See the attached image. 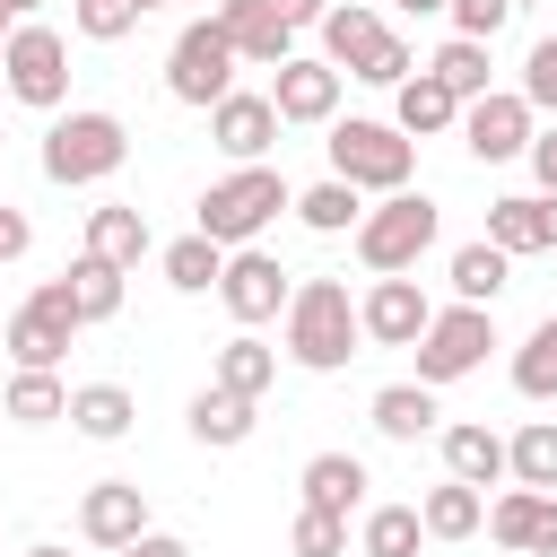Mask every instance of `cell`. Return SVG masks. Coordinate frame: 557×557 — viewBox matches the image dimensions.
Here are the masks:
<instances>
[{
	"mask_svg": "<svg viewBox=\"0 0 557 557\" xmlns=\"http://www.w3.org/2000/svg\"><path fill=\"white\" fill-rule=\"evenodd\" d=\"M444 9H453V26H461L470 44H487V35L513 17V0H444Z\"/></svg>",
	"mask_w": 557,
	"mask_h": 557,
	"instance_id": "obj_41",
	"label": "cell"
},
{
	"mask_svg": "<svg viewBox=\"0 0 557 557\" xmlns=\"http://www.w3.org/2000/svg\"><path fill=\"white\" fill-rule=\"evenodd\" d=\"M296 557H348V522H331V513H296Z\"/></svg>",
	"mask_w": 557,
	"mask_h": 557,
	"instance_id": "obj_40",
	"label": "cell"
},
{
	"mask_svg": "<svg viewBox=\"0 0 557 557\" xmlns=\"http://www.w3.org/2000/svg\"><path fill=\"white\" fill-rule=\"evenodd\" d=\"M26 557H70V548H26Z\"/></svg>",
	"mask_w": 557,
	"mask_h": 557,
	"instance_id": "obj_49",
	"label": "cell"
},
{
	"mask_svg": "<svg viewBox=\"0 0 557 557\" xmlns=\"http://www.w3.org/2000/svg\"><path fill=\"white\" fill-rule=\"evenodd\" d=\"M331 104H339V70L331 61H278V87H270V113L278 122H331Z\"/></svg>",
	"mask_w": 557,
	"mask_h": 557,
	"instance_id": "obj_17",
	"label": "cell"
},
{
	"mask_svg": "<svg viewBox=\"0 0 557 557\" xmlns=\"http://www.w3.org/2000/svg\"><path fill=\"white\" fill-rule=\"evenodd\" d=\"M278 209H287V174H278V165H244V174L209 183V200H200V235H209L218 252H226V244L244 252Z\"/></svg>",
	"mask_w": 557,
	"mask_h": 557,
	"instance_id": "obj_2",
	"label": "cell"
},
{
	"mask_svg": "<svg viewBox=\"0 0 557 557\" xmlns=\"http://www.w3.org/2000/svg\"><path fill=\"white\" fill-rule=\"evenodd\" d=\"M26 244H35V226H26V218H17V209H0V261H17V252H26Z\"/></svg>",
	"mask_w": 557,
	"mask_h": 557,
	"instance_id": "obj_44",
	"label": "cell"
},
{
	"mask_svg": "<svg viewBox=\"0 0 557 557\" xmlns=\"http://www.w3.org/2000/svg\"><path fill=\"white\" fill-rule=\"evenodd\" d=\"M9 418H17V426H52V418H70V392H61L52 374H26V366H17V383H9Z\"/></svg>",
	"mask_w": 557,
	"mask_h": 557,
	"instance_id": "obj_36",
	"label": "cell"
},
{
	"mask_svg": "<svg viewBox=\"0 0 557 557\" xmlns=\"http://www.w3.org/2000/svg\"><path fill=\"white\" fill-rule=\"evenodd\" d=\"M531 174H540V191H557V131H531Z\"/></svg>",
	"mask_w": 557,
	"mask_h": 557,
	"instance_id": "obj_43",
	"label": "cell"
},
{
	"mask_svg": "<svg viewBox=\"0 0 557 557\" xmlns=\"http://www.w3.org/2000/svg\"><path fill=\"white\" fill-rule=\"evenodd\" d=\"M374 44H383L374 9H357V0H348V9H331V17H322V61H331V70H348V78H357V70L374 61Z\"/></svg>",
	"mask_w": 557,
	"mask_h": 557,
	"instance_id": "obj_22",
	"label": "cell"
},
{
	"mask_svg": "<svg viewBox=\"0 0 557 557\" xmlns=\"http://www.w3.org/2000/svg\"><path fill=\"white\" fill-rule=\"evenodd\" d=\"M496 287H505V252L496 244H461L453 252V296L461 305H496Z\"/></svg>",
	"mask_w": 557,
	"mask_h": 557,
	"instance_id": "obj_34",
	"label": "cell"
},
{
	"mask_svg": "<svg viewBox=\"0 0 557 557\" xmlns=\"http://www.w3.org/2000/svg\"><path fill=\"white\" fill-rule=\"evenodd\" d=\"M513 392L522 400H557V313L513 348Z\"/></svg>",
	"mask_w": 557,
	"mask_h": 557,
	"instance_id": "obj_31",
	"label": "cell"
},
{
	"mask_svg": "<svg viewBox=\"0 0 557 557\" xmlns=\"http://www.w3.org/2000/svg\"><path fill=\"white\" fill-rule=\"evenodd\" d=\"M165 87H174V104H218V96H235V52H226V35H218L209 17H191V26L174 35Z\"/></svg>",
	"mask_w": 557,
	"mask_h": 557,
	"instance_id": "obj_7",
	"label": "cell"
},
{
	"mask_svg": "<svg viewBox=\"0 0 557 557\" xmlns=\"http://www.w3.org/2000/svg\"><path fill=\"white\" fill-rule=\"evenodd\" d=\"M148 9H165V0H148Z\"/></svg>",
	"mask_w": 557,
	"mask_h": 557,
	"instance_id": "obj_51",
	"label": "cell"
},
{
	"mask_svg": "<svg viewBox=\"0 0 557 557\" xmlns=\"http://www.w3.org/2000/svg\"><path fill=\"white\" fill-rule=\"evenodd\" d=\"M218 296H226V313H235V322H270L296 287H287V270H278L270 252H252V244H244V252L218 270Z\"/></svg>",
	"mask_w": 557,
	"mask_h": 557,
	"instance_id": "obj_12",
	"label": "cell"
},
{
	"mask_svg": "<svg viewBox=\"0 0 557 557\" xmlns=\"http://www.w3.org/2000/svg\"><path fill=\"white\" fill-rule=\"evenodd\" d=\"M113 557H191V548H183V540H165V531H139V540H131V548H113Z\"/></svg>",
	"mask_w": 557,
	"mask_h": 557,
	"instance_id": "obj_46",
	"label": "cell"
},
{
	"mask_svg": "<svg viewBox=\"0 0 557 557\" xmlns=\"http://www.w3.org/2000/svg\"><path fill=\"white\" fill-rule=\"evenodd\" d=\"M435 322V305H426V287L418 278H374V296L357 305V331L366 339H383V348H418V331Z\"/></svg>",
	"mask_w": 557,
	"mask_h": 557,
	"instance_id": "obj_11",
	"label": "cell"
},
{
	"mask_svg": "<svg viewBox=\"0 0 557 557\" xmlns=\"http://www.w3.org/2000/svg\"><path fill=\"white\" fill-rule=\"evenodd\" d=\"M487 531H496L505 548L557 557V496H540V487H505V496L487 505Z\"/></svg>",
	"mask_w": 557,
	"mask_h": 557,
	"instance_id": "obj_16",
	"label": "cell"
},
{
	"mask_svg": "<svg viewBox=\"0 0 557 557\" xmlns=\"http://www.w3.org/2000/svg\"><path fill=\"white\" fill-rule=\"evenodd\" d=\"M487 244L513 261V252H557V191H513V200H487Z\"/></svg>",
	"mask_w": 557,
	"mask_h": 557,
	"instance_id": "obj_14",
	"label": "cell"
},
{
	"mask_svg": "<svg viewBox=\"0 0 557 557\" xmlns=\"http://www.w3.org/2000/svg\"><path fill=\"white\" fill-rule=\"evenodd\" d=\"M435 244V200L426 191H392L383 209H366L357 218V261L374 270V278H400V270H418V252Z\"/></svg>",
	"mask_w": 557,
	"mask_h": 557,
	"instance_id": "obj_3",
	"label": "cell"
},
{
	"mask_svg": "<svg viewBox=\"0 0 557 557\" xmlns=\"http://www.w3.org/2000/svg\"><path fill=\"white\" fill-rule=\"evenodd\" d=\"M400 9H409V17H435V9H444V0H400Z\"/></svg>",
	"mask_w": 557,
	"mask_h": 557,
	"instance_id": "obj_47",
	"label": "cell"
},
{
	"mask_svg": "<svg viewBox=\"0 0 557 557\" xmlns=\"http://www.w3.org/2000/svg\"><path fill=\"white\" fill-rule=\"evenodd\" d=\"M278 9V26H322L331 17V0H270Z\"/></svg>",
	"mask_w": 557,
	"mask_h": 557,
	"instance_id": "obj_45",
	"label": "cell"
},
{
	"mask_svg": "<svg viewBox=\"0 0 557 557\" xmlns=\"http://www.w3.org/2000/svg\"><path fill=\"white\" fill-rule=\"evenodd\" d=\"M70 426L96 435V444L131 435V392H122V383H87V392H70Z\"/></svg>",
	"mask_w": 557,
	"mask_h": 557,
	"instance_id": "obj_27",
	"label": "cell"
},
{
	"mask_svg": "<svg viewBox=\"0 0 557 557\" xmlns=\"http://www.w3.org/2000/svg\"><path fill=\"white\" fill-rule=\"evenodd\" d=\"M78 531H87L96 548H131V540L148 531V496H139L131 479H104V487L78 496Z\"/></svg>",
	"mask_w": 557,
	"mask_h": 557,
	"instance_id": "obj_15",
	"label": "cell"
},
{
	"mask_svg": "<svg viewBox=\"0 0 557 557\" xmlns=\"http://www.w3.org/2000/svg\"><path fill=\"white\" fill-rule=\"evenodd\" d=\"M418 522H426V540H470V531L487 522V505H479V487H461V479H444V487H426V505H418Z\"/></svg>",
	"mask_w": 557,
	"mask_h": 557,
	"instance_id": "obj_25",
	"label": "cell"
},
{
	"mask_svg": "<svg viewBox=\"0 0 557 557\" xmlns=\"http://www.w3.org/2000/svg\"><path fill=\"white\" fill-rule=\"evenodd\" d=\"M418 540H426L418 505H374L366 513V557H418Z\"/></svg>",
	"mask_w": 557,
	"mask_h": 557,
	"instance_id": "obj_35",
	"label": "cell"
},
{
	"mask_svg": "<svg viewBox=\"0 0 557 557\" xmlns=\"http://www.w3.org/2000/svg\"><path fill=\"white\" fill-rule=\"evenodd\" d=\"M209 139H218L226 157H244V165H252V157L278 139V113H270V96H218V104H209Z\"/></svg>",
	"mask_w": 557,
	"mask_h": 557,
	"instance_id": "obj_18",
	"label": "cell"
},
{
	"mask_svg": "<svg viewBox=\"0 0 557 557\" xmlns=\"http://www.w3.org/2000/svg\"><path fill=\"white\" fill-rule=\"evenodd\" d=\"M78 339V313H70V296H61V278H44L17 313H9V357L26 366V374H52V357Z\"/></svg>",
	"mask_w": 557,
	"mask_h": 557,
	"instance_id": "obj_9",
	"label": "cell"
},
{
	"mask_svg": "<svg viewBox=\"0 0 557 557\" xmlns=\"http://www.w3.org/2000/svg\"><path fill=\"white\" fill-rule=\"evenodd\" d=\"M426 78L453 96V104H479L487 96V44H470V35H453L435 61H426Z\"/></svg>",
	"mask_w": 557,
	"mask_h": 557,
	"instance_id": "obj_24",
	"label": "cell"
},
{
	"mask_svg": "<svg viewBox=\"0 0 557 557\" xmlns=\"http://www.w3.org/2000/svg\"><path fill=\"white\" fill-rule=\"evenodd\" d=\"M505 470L522 479V487H540V496H557V418H531L513 444H505Z\"/></svg>",
	"mask_w": 557,
	"mask_h": 557,
	"instance_id": "obj_26",
	"label": "cell"
},
{
	"mask_svg": "<svg viewBox=\"0 0 557 557\" xmlns=\"http://www.w3.org/2000/svg\"><path fill=\"white\" fill-rule=\"evenodd\" d=\"M0 96H9V87H0Z\"/></svg>",
	"mask_w": 557,
	"mask_h": 557,
	"instance_id": "obj_52",
	"label": "cell"
},
{
	"mask_svg": "<svg viewBox=\"0 0 557 557\" xmlns=\"http://www.w3.org/2000/svg\"><path fill=\"white\" fill-rule=\"evenodd\" d=\"M70 17H78V35H87V44H113V35H131V26L148 17V0H78Z\"/></svg>",
	"mask_w": 557,
	"mask_h": 557,
	"instance_id": "obj_38",
	"label": "cell"
},
{
	"mask_svg": "<svg viewBox=\"0 0 557 557\" xmlns=\"http://www.w3.org/2000/svg\"><path fill=\"white\" fill-rule=\"evenodd\" d=\"M270 374H278V357H270L261 339H226V348H218V392L261 400V392H270Z\"/></svg>",
	"mask_w": 557,
	"mask_h": 557,
	"instance_id": "obj_32",
	"label": "cell"
},
{
	"mask_svg": "<svg viewBox=\"0 0 557 557\" xmlns=\"http://www.w3.org/2000/svg\"><path fill=\"white\" fill-rule=\"evenodd\" d=\"M374 426H383L392 444H418V435L435 426V392H426V383H392V392H374Z\"/></svg>",
	"mask_w": 557,
	"mask_h": 557,
	"instance_id": "obj_28",
	"label": "cell"
},
{
	"mask_svg": "<svg viewBox=\"0 0 557 557\" xmlns=\"http://www.w3.org/2000/svg\"><path fill=\"white\" fill-rule=\"evenodd\" d=\"M331 183H348V191H409V139L392 122H339L331 131Z\"/></svg>",
	"mask_w": 557,
	"mask_h": 557,
	"instance_id": "obj_5",
	"label": "cell"
},
{
	"mask_svg": "<svg viewBox=\"0 0 557 557\" xmlns=\"http://www.w3.org/2000/svg\"><path fill=\"white\" fill-rule=\"evenodd\" d=\"M453 122H461V104L435 78H400V122H392L400 139H426V131H453Z\"/></svg>",
	"mask_w": 557,
	"mask_h": 557,
	"instance_id": "obj_29",
	"label": "cell"
},
{
	"mask_svg": "<svg viewBox=\"0 0 557 557\" xmlns=\"http://www.w3.org/2000/svg\"><path fill=\"white\" fill-rule=\"evenodd\" d=\"M26 9H35V0H0V17H26Z\"/></svg>",
	"mask_w": 557,
	"mask_h": 557,
	"instance_id": "obj_48",
	"label": "cell"
},
{
	"mask_svg": "<svg viewBox=\"0 0 557 557\" xmlns=\"http://www.w3.org/2000/svg\"><path fill=\"white\" fill-rule=\"evenodd\" d=\"M218 270H226V252H218V244H209L200 226H191L183 244H165V278H174L183 296H200V287H218Z\"/></svg>",
	"mask_w": 557,
	"mask_h": 557,
	"instance_id": "obj_33",
	"label": "cell"
},
{
	"mask_svg": "<svg viewBox=\"0 0 557 557\" xmlns=\"http://www.w3.org/2000/svg\"><path fill=\"white\" fill-rule=\"evenodd\" d=\"M357 496H366V461H357V453H313V461H305V513L348 522Z\"/></svg>",
	"mask_w": 557,
	"mask_h": 557,
	"instance_id": "obj_19",
	"label": "cell"
},
{
	"mask_svg": "<svg viewBox=\"0 0 557 557\" xmlns=\"http://www.w3.org/2000/svg\"><path fill=\"white\" fill-rule=\"evenodd\" d=\"M461 148H470L479 165H505V157H522V148H531V104L487 87V96L461 113Z\"/></svg>",
	"mask_w": 557,
	"mask_h": 557,
	"instance_id": "obj_10",
	"label": "cell"
},
{
	"mask_svg": "<svg viewBox=\"0 0 557 557\" xmlns=\"http://www.w3.org/2000/svg\"><path fill=\"white\" fill-rule=\"evenodd\" d=\"M122 157H131V131L113 113H61L44 131V174L52 183H104Z\"/></svg>",
	"mask_w": 557,
	"mask_h": 557,
	"instance_id": "obj_4",
	"label": "cell"
},
{
	"mask_svg": "<svg viewBox=\"0 0 557 557\" xmlns=\"http://www.w3.org/2000/svg\"><path fill=\"white\" fill-rule=\"evenodd\" d=\"M487 348H496L487 305H453V313H435V322L418 331V383H461Z\"/></svg>",
	"mask_w": 557,
	"mask_h": 557,
	"instance_id": "obj_8",
	"label": "cell"
},
{
	"mask_svg": "<svg viewBox=\"0 0 557 557\" xmlns=\"http://www.w3.org/2000/svg\"><path fill=\"white\" fill-rule=\"evenodd\" d=\"M357 78H366V87H400V78H409V44H400V35H383V44H374V61H366Z\"/></svg>",
	"mask_w": 557,
	"mask_h": 557,
	"instance_id": "obj_42",
	"label": "cell"
},
{
	"mask_svg": "<svg viewBox=\"0 0 557 557\" xmlns=\"http://www.w3.org/2000/svg\"><path fill=\"white\" fill-rule=\"evenodd\" d=\"M0 44H9V17H0Z\"/></svg>",
	"mask_w": 557,
	"mask_h": 557,
	"instance_id": "obj_50",
	"label": "cell"
},
{
	"mask_svg": "<svg viewBox=\"0 0 557 557\" xmlns=\"http://www.w3.org/2000/svg\"><path fill=\"white\" fill-rule=\"evenodd\" d=\"M148 252V218L131 209V200H104V209H87V261H113V270H131Z\"/></svg>",
	"mask_w": 557,
	"mask_h": 557,
	"instance_id": "obj_20",
	"label": "cell"
},
{
	"mask_svg": "<svg viewBox=\"0 0 557 557\" xmlns=\"http://www.w3.org/2000/svg\"><path fill=\"white\" fill-rule=\"evenodd\" d=\"M209 26L226 35V52H235V61H261V70H278V61H287V35H296V26H278V9H270V0H218V9H209Z\"/></svg>",
	"mask_w": 557,
	"mask_h": 557,
	"instance_id": "obj_13",
	"label": "cell"
},
{
	"mask_svg": "<svg viewBox=\"0 0 557 557\" xmlns=\"http://www.w3.org/2000/svg\"><path fill=\"white\" fill-rule=\"evenodd\" d=\"M61 296H70V313H78V331H87V322H113V313H122V270L78 252V261L61 270Z\"/></svg>",
	"mask_w": 557,
	"mask_h": 557,
	"instance_id": "obj_21",
	"label": "cell"
},
{
	"mask_svg": "<svg viewBox=\"0 0 557 557\" xmlns=\"http://www.w3.org/2000/svg\"><path fill=\"white\" fill-rule=\"evenodd\" d=\"M0 87H9L17 104H61V96H70V44H61L52 26H17V35L0 44Z\"/></svg>",
	"mask_w": 557,
	"mask_h": 557,
	"instance_id": "obj_6",
	"label": "cell"
},
{
	"mask_svg": "<svg viewBox=\"0 0 557 557\" xmlns=\"http://www.w3.org/2000/svg\"><path fill=\"white\" fill-rule=\"evenodd\" d=\"M357 305H348V287L339 278H305L296 296H287V357L296 366H313V374H339L348 357H357Z\"/></svg>",
	"mask_w": 557,
	"mask_h": 557,
	"instance_id": "obj_1",
	"label": "cell"
},
{
	"mask_svg": "<svg viewBox=\"0 0 557 557\" xmlns=\"http://www.w3.org/2000/svg\"><path fill=\"white\" fill-rule=\"evenodd\" d=\"M191 435H200V444H244V435H252V400L209 383V392L191 400Z\"/></svg>",
	"mask_w": 557,
	"mask_h": 557,
	"instance_id": "obj_30",
	"label": "cell"
},
{
	"mask_svg": "<svg viewBox=\"0 0 557 557\" xmlns=\"http://www.w3.org/2000/svg\"><path fill=\"white\" fill-rule=\"evenodd\" d=\"M522 104H531V113H557V35L531 44V61H522Z\"/></svg>",
	"mask_w": 557,
	"mask_h": 557,
	"instance_id": "obj_39",
	"label": "cell"
},
{
	"mask_svg": "<svg viewBox=\"0 0 557 557\" xmlns=\"http://www.w3.org/2000/svg\"><path fill=\"white\" fill-rule=\"evenodd\" d=\"M287 209H296V218H305L313 235H339V226L357 218V191H348V183H313V191H296Z\"/></svg>",
	"mask_w": 557,
	"mask_h": 557,
	"instance_id": "obj_37",
	"label": "cell"
},
{
	"mask_svg": "<svg viewBox=\"0 0 557 557\" xmlns=\"http://www.w3.org/2000/svg\"><path fill=\"white\" fill-rule=\"evenodd\" d=\"M444 470H453L461 487L505 479V435H487V426H444Z\"/></svg>",
	"mask_w": 557,
	"mask_h": 557,
	"instance_id": "obj_23",
	"label": "cell"
}]
</instances>
